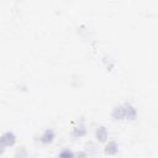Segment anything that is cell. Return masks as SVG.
<instances>
[{
  "instance_id": "cell-3",
  "label": "cell",
  "mask_w": 158,
  "mask_h": 158,
  "mask_svg": "<svg viewBox=\"0 0 158 158\" xmlns=\"http://www.w3.org/2000/svg\"><path fill=\"white\" fill-rule=\"evenodd\" d=\"M86 133H88V128L84 122H78L72 130V136L74 138H81V137L86 136Z\"/></svg>"
},
{
  "instance_id": "cell-2",
  "label": "cell",
  "mask_w": 158,
  "mask_h": 158,
  "mask_svg": "<svg viewBox=\"0 0 158 158\" xmlns=\"http://www.w3.org/2000/svg\"><path fill=\"white\" fill-rule=\"evenodd\" d=\"M95 139L99 143H105L109 139V131L105 126H98L95 128Z\"/></svg>"
},
{
  "instance_id": "cell-10",
  "label": "cell",
  "mask_w": 158,
  "mask_h": 158,
  "mask_svg": "<svg viewBox=\"0 0 158 158\" xmlns=\"http://www.w3.org/2000/svg\"><path fill=\"white\" fill-rule=\"evenodd\" d=\"M84 151H85V152L88 153V156H89L91 152H93V153L96 152V146H95L93 142H89V143L85 144V149H84Z\"/></svg>"
},
{
  "instance_id": "cell-8",
  "label": "cell",
  "mask_w": 158,
  "mask_h": 158,
  "mask_svg": "<svg viewBox=\"0 0 158 158\" xmlns=\"http://www.w3.org/2000/svg\"><path fill=\"white\" fill-rule=\"evenodd\" d=\"M14 158H28L26 147H25V146L17 147L16 151H15V153H14Z\"/></svg>"
},
{
  "instance_id": "cell-7",
  "label": "cell",
  "mask_w": 158,
  "mask_h": 158,
  "mask_svg": "<svg viewBox=\"0 0 158 158\" xmlns=\"http://www.w3.org/2000/svg\"><path fill=\"white\" fill-rule=\"evenodd\" d=\"M1 136H2V139H4L5 144H6V147H12V146L16 144L17 138H16V135L12 131H5Z\"/></svg>"
},
{
  "instance_id": "cell-1",
  "label": "cell",
  "mask_w": 158,
  "mask_h": 158,
  "mask_svg": "<svg viewBox=\"0 0 158 158\" xmlns=\"http://www.w3.org/2000/svg\"><path fill=\"white\" fill-rule=\"evenodd\" d=\"M122 107H123V112H125V120L135 121L137 118V109L135 105H132L131 102H125V104H122Z\"/></svg>"
},
{
  "instance_id": "cell-9",
  "label": "cell",
  "mask_w": 158,
  "mask_h": 158,
  "mask_svg": "<svg viewBox=\"0 0 158 158\" xmlns=\"http://www.w3.org/2000/svg\"><path fill=\"white\" fill-rule=\"evenodd\" d=\"M58 158H74V152L70 148H63L58 153Z\"/></svg>"
},
{
  "instance_id": "cell-4",
  "label": "cell",
  "mask_w": 158,
  "mask_h": 158,
  "mask_svg": "<svg viewBox=\"0 0 158 158\" xmlns=\"http://www.w3.org/2000/svg\"><path fill=\"white\" fill-rule=\"evenodd\" d=\"M54 138H56V132H54V130H53V128H46V130L42 132V135H41V137H40V141H41L42 144H51V143L54 141Z\"/></svg>"
},
{
  "instance_id": "cell-5",
  "label": "cell",
  "mask_w": 158,
  "mask_h": 158,
  "mask_svg": "<svg viewBox=\"0 0 158 158\" xmlns=\"http://www.w3.org/2000/svg\"><path fill=\"white\" fill-rule=\"evenodd\" d=\"M104 153L106 156H116L118 153V143L116 141H106L104 146Z\"/></svg>"
},
{
  "instance_id": "cell-12",
  "label": "cell",
  "mask_w": 158,
  "mask_h": 158,
  "mask_svg": "<svg viewBox=\"0 0 158 158\" xmlns=\"http://www.w3.org/2000/svg\"><path fill=\"white\" fill-rule=\"evenodd\" d=\"M5 149H6V144H5L4 139H2V136L0 135V154H2L5 152Z\"/></svg>"
},
{
  "instance_id": "cell-6",
  "label": "cell",
  "mask_w": 158,
  "mask_h": 158,
  "mask_svg": "<svg viewBox=\"0 0 158 158\" xmlns=\"http://www.w3.org/2000/svg\"><path fill=\"white\" fill-rule=\"evenodd\" d=\"M111 117L114 121H122L125 120V112L122 105H116L111 110Z\"/></svg>"
},
{
  "instance_id": "cell-11",
  "label": "cell",
  "mask_w": 158,
  "mask_h": 158,
  "mask_svg": "<svg viewBox=\"0 0 158 158\" xmlns=\"http://www.w3.org/2000/svg\"><path fill=\"white\" fill-rule=\"evenodd\" d=\"M74 158H89V156L85 151H78L74 152Z\"/></svg>"
}]
</instances>
